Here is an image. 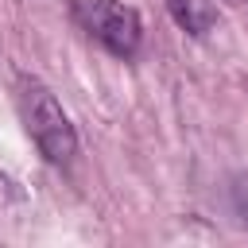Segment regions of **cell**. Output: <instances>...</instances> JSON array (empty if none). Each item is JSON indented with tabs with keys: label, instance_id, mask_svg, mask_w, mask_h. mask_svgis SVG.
<instances>
[{
	"label": "cell",
	"instance_id": "1",
	"mask_svg": "<svg viewBox=\"0 0 248 248\" xmlns=\"http://www.w3.org/2000/svg\"><path fill=\"white\" fill-rule=\"evenodd\" d=\"M19 112H23V128L35 140V147L43 151L46 163H74L78 155V132L66 116V108L58 105V97L39 81V78H23L19 81Z\"/></svg>",
	"mask_w": 248,
	"mask_h": 248
},
{
	"label": "cell",
	"instance_id": "2",
	"mask_svg": "<svg viewBox=\"0 0 248 248\" xmlns=\"http://www.w3.org/2000/svg\"><path fill=\"white\" fill-rule=\"evenodd\" d=\"M74 19L89 39H97L116 58H136V50L143 43V23H140L136 8H128L120 0H78Z\"/></svg>",
	"mask_w": 248,
	"mask_h": 248
},
{
	"label": "cell",
	"instance_id": "3",
	"mask_svg": "<svg viewBox=\"0 0 248 248\" xmlns=\"http://www.w3.org/2000/svg\"><path fill=\"white\" fill-rule=\"evenodd\" d=\"M167 12H170V19H174L186 35H205V31H213V23H217L213 0H167Z\"/></svg>",
	"mask_w": 248,
	"mask_h": 248
}]
</instances>
